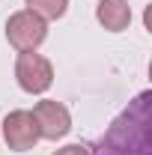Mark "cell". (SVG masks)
<instances>
[{"label": "cell", "instance_id": "obj_1", "mask_svg": "<svg viewBox=\"0 0 152 155\" xmlns=\"http://www.w3.org/2000/svg\"><path fill=\"white\" fill-rule=\"evenodd\" d=\"M90 155H152V93L143 90L90 146Z\"/></svg>", "mask_w": 152, "mask_h": 155}, {"label": "cell", "instance_id": "obj_2", "mask_svg": "<svg viewBox=\"0 0 152 155\" xmlns=\"http://www.w3.org/2000/svg\"><path fill=\"white\" fill-rule=\"evenodd\" d=\"M15 81L24 93L42 96L54 84V66L48 57H42L36 51H21L18 60H15Z\"/></svg>", "mask_w": 152, "mask_h": 155}, {"label": "cell", "instance_id": "obj_3", "mask_svg": "<svg viewBox=\"0 0 152 155\" xmlns=\"http://www.w3.org/2000/svg\"><path fill=\"white\" fill-rule=\"evenodd\" d=\"M45 36H48V21L30 9H21L6 21V39L15 51H36L45 42Z\"/></svg>", "mask_w": 152, "mask_h": 155}, {"label": "cell", "instance_id": "obj_4", "mask_svg": "<svg viewBox=\"0 0 152 155\" xmlns=\"http://www.w3.org/2000/svg\"><path fill=\"white\" fill-rule=\"evenodd\" d=\"M30 114L39 125V137H45V140H60L72 131V114L63 101L42 98V101H36V107Z\"/></svg>", "mask_w": 152, "mask_h": 155}, {"label": "cell", "instance_id": "obj_5", "mask_svg": "<svg viewBox=\"0 0 152 155\" xmlns=\"http://www.w3.org/2000/svg\"><path fill=\"white\" fill-rule=\"evenodd\" d=\"M0 128H3V140H6V146L12 149V152H27V149H33L39 140V125L33 114L30 110H12V114H6V119L0 122Z\"/></svg>", "mask_w": 152, "mask_h": 155}, {"label": "cell", "instance_id": "obj_6", "mask_svg": "<svg viewBox=\"0 0 152 155\" xmlns=\"http://www.w3.org/2000/svg\"><path fill=\"white\" fill-rule=\"evenodd\" d=\"M95 21L104 30H111V33H122L131 24V6H128V0H98Z\"/></svg>", "mask_w": 152, "mask_h": 155}, {"label": "cell", "instance_id": "obj_7", "mask_svg": "<svg viewBox=\"0 0 152 155\" xmlns=\"http://www.w3.org/2000/svg\"><path fill=\"white\" fill-rule=\"evenodd\" d=\"M24 3H27L30 12H36L39 18H45V21L63 18L66 9H69V0H24Z\"/></svg>", "mask_w": 152, "mask_h": 155}, {"label": "cell", "instance_id": "obj_8", "mask_svg": "<svg viewBox=\"0 0 152 155\" xmlns=\"http://www.w3.org/2000/svg\"><path fill=\"white\" fill-rule=\"evenodd\" d=\"M54 155H90V146L87 143H69V146L57 149Z\"/></svg>", "mask_w": 152, "mask_h": 155}]
</instances>
